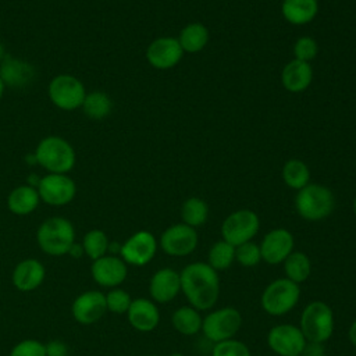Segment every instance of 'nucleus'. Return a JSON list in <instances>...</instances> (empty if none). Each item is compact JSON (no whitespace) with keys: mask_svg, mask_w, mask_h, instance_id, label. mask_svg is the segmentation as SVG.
<instances>
[{"mask_svg":"<svg viewBox=\"0 0 356 356\" xmlns=\"http://www.w3.org/2000/svg\"><path fill=\"white\" fill-rule=\"evenodd\" d=\"M107 312L106 295L100 291H86L78 295L71 306L74 318L83 325H89L100 320Z\"/></svg>","mask_w":356,"mask_h":356,"instance_id":"dca6fc26","label":"nucleus"},{"mask_svg":"<svg viewBox=\"0 0 356 356\" xmlns=\"http://www.w3.org/2000/svg\"><path fill=\"white\" fill-rule=\"evenodd\" d=\"M181 291L179 274L172 268H161L153 274L149 284V292L153 300L167 303Z\"/></svg>","mask_w":356,"mask_h":356,"instance_id":"6ab92c4d","label":"nucleus"},{"mask_svg":"<svg viewBox=\"0 0 356 356\" xmlns=\"http://www.w3.org/2000/svg\"><path fill=\"white\" fill-rule=\"evenodd\" d=\"M177 39L184 53H197L209 42V29L202 22H191L181 29Z\"/></svg>","mask_w":356,"mask_h":356,"instance_id":"393cba45","label":"nucleus"},{"mask_svg":"<svg viewBox=\"0 0 356 356\" xmlns=\"http://www.w3.org/2000/svg\"><path fill=\"white\" fill-rule=\"evenodd\" d=\"M181 291L196 310L211 309L220 295L217 271L207 263L195 261L179 273Z\"/></svg>","mask_w":356,"mask_h":356,"instance_id":"f257e3e1","label":"nucleus"},{"mask_svg":"<svg viewBox=\"0 0 356 356\" xmlns=\"http://www.w3.org/2000/svg\"><path fill=\"white\" fill-rule=\"evenodd\" d=\"M317 53H318L317 42L310 36H300L293 44L295 60L309 63L317 56Z\"/></svg>","mask_w":356,"mask_h":356,"instance_id":"c9c22d12","label":"nucleus"},{"mask_svg":"<svg viewBox=\"0 0 356 356\" xmlns=\"http://www.w3.org/2000/svg\"><path fill=\"white\" fill-rule=\"evenodd\" d=\"M259 227V216L249 209H242L231 213L222 221L221 235L225 242L236 248L245 242H249L257 234Z\"/></svg>","mask_w":356,"mask_h":356,"instance_id":"6e6552de","label":"nucleus"},{"mask_svg":"<svg viewBox=\"0 0 356 356\" xmlns=\"http://www.w3.org/2000/svg\"><path fill=\"white\" fill-rule=\"evenodd\" d=\"M235 260L243 267H253L261 260L260 246L252 241L235 248Z\"/></svg>","mask_w":356,"mask_h":356,"instance_id":"473e14b6","label":"nucleus"},{"mask_svg":"<svg viewBox=\"0 0 356 356\" xmlns=\"http://www.w3.org/2000/svg\"><path fill=\"white\" fill-rule=\"evenodd\" d=\"M67 254H70L71 257H75V259L82 257V256L85 254L82 243H76V242H74V243H72V246L70 248V250H68V253H67Z\"/></svg>","mask_w":356,"mask_h":356,"instance_id":"58836bf2","label":"nucleus"},{"mask_svg":"<svg viewBox=\"0 0 356 356\" xmlns=\"http://www.w3.org/2000/svg\"><path fill=\"white\" fill-rule=\"evenodd\" d=\"M313 79V70L310 63L291 60L281 72L282 86L292 93H299L306 90Z\"/></svg>","mask_w":356,"mask_h":356,"instance_id":"4be33fe9","label":"nucleus"},{"mask_svg":"<svg viewBox=\"0 0 356 356\" xmlns=\"http://www.w3.org/2000/svg\"><path fill=\"white\" fill-rule=\"evenodd\" d=\"M127 316L129 324L135 330L142 332L154 330L160 321V313L157 306L146 298L134 299L127 312Z\"/></svg>","mask_w":356,"mask_h":356,"instance_id":"aec40b11","label":"nucleus"},{"mask_svg":"<svg viewBox=\"0 0 356 356\" xmlns=\"http://www.w3.org/2000/svg\"><path fill=\"white\" fill-rule=\"evenodd\" d=\"M92 277L96 284L107 288H115L127 278V263L115 254H104L93 260L90 267Z\"/></svg>","mask_w":356,"mask_h":356,"instance_id":"2eb2a0df","label":"nucleus"},{"mask_svg":"<svg viewBox=\"0 0 356 356\" xmlns=\"http://www.w3.org/2000/svg\"><path fill=\"white\" fill-rule=\"evenodd\" d=\"M157 242L152 232L138 231L121 245V259L132 266H145L156 254Z\"/></svg>","mask_w":356,"mask_h":356,"instance_id":"ddd939ff","label":"nucleus"},{"mask_svg":"<svg viewBox=\"0 0 356 356\" xmlns=\"http://www.w3.org/2000/svg\"><path fill=\"white\" fill-rule=\"evenodd\" d=\"M353 213H355V217H356V197L353 200Z\"/></svg>","mask_w":356,"mask_h":356,"instance_id":"37998d69","label":"nucleus"},{"mask_svg":"<svg viewBox=\"0 0 356 356\" xmlns=\"http://www.w3.org/2000/svg\"><path fill=\"white\" fill-rule=\"evenodd\" d=\"M282 263L288 280L300 284L309 278L312 266L309 257L303 252H292Z\"/></svg>","mask_w":356,"mask_h":356,"instance_id":"c85d7f7f","label":"nucleus"},{"mask_svg":"<svg viewBox=\"0 0 356 356\" xmlns=\"http://www.w3.org/2000/svg\"><path fill=\"white\" fill-rule=\"evenodd\" d=\"M6 57V49H4V44L0 42V61Z\"/></svg>","mask_w":356,"mask_h":356,"instance_id":"a19ab883","label":"nucleus"},{"mask_svg":"<svg viewBox=\"0 0 356 356\" xmlns=\"http://www.w3.org/2000/svg\"><path fill=\"white\" fill-rule=\"evenodd\" d=\"M44 275V267L39 260L25 259L19 261L14 268L13 284L21 292H31L43 282Z\"/></svg>","mask_w":356,"mask_h":356,"instance_id":"412c9836","label":"nucleus"},{"mask_svg":"<svg viewBox=\"0 0 356 356\" xmlns=\"http://www.w3.org/2000/svg\"><path fill=\"white\" fill-rule=\"evenodd\" d=\"M40 200L49 206L61 207L74 200L76 184L67 174H46L36 186Z\"/></svg>","mask_w":356,"mask_h":356,"instance_id":"9d476101","label":"nucleus"},{"mask_svg":"<svg viewBox=\"0 0 356 356\" xmlns=\"http://www.w3.org/2000/svg\"><path fill=\"white\" fill-rule=\"evenodd\" d=\"M68 348L60 339H53L46 343V356H67Z\"/></svg>","mask_w":356,"mask_h":356,"instance_id":"4c0bfd02","label":"nucleus"},{"mask_svg":"<svg viewBox=\"0 0 356 356\" xmlns=\"http://www.w3.org/2000/svg\"><path fill=\"white\" fill-rule=\"evenodd\" d=\"M81 108L88 118L99 121L108 117L113 110V102L106 92L93 90L86 93Z\"/></svg>","mask_w":356,"mask_h":356,"instance_id":"a878e982","label":"nucleus"},{"mask_svg":"<svg viewBox=\"0 0 356 356\" xmlns=\"http://www.w3.org/2000/svg\"><path fill=\"white\" fill-rule=\"evenodd\" d=\"M47 93L50 102L60 110L74 111L82 107L86 96L85 85L81 79L70 74H58L49 82Z\"/></svg>","mask_w":356,"mask_h":356,"instance_id":"0eeeda50","label":"nucleus"},{"mask_svg":"<svg viewBox=\"0 0 356 356\" xmlns=\"http://www.w3.org/2000/svg\"><path fill=\"white\" fill-rule=\"evenodd\" d=\"M235 260V246L222 241L216 242L209 250V266L216 271L227 270Z\"/></svg>","mask_w":356,"mask_h":356,"instance_id":"2f4dec72","label":"nucleus"},{"mask_svg":"<svg viewBox=\"0 0 356 356\" xmlns=\"http://www.w3.org/2000/svg\"><path fill=\"white\" fill-rule=\"evenodd\" d=\"M10 356H46V345L36 339H24L11 349Z\"/></svg>","mask_w":356,"mask_h":356,"instance_id":"e433bc0d","label":"nucleus"},{"mask_svg":"<svg viewBox=\"0 0 356 356\" xmlns=\"http://www.w3.org/2000/svg\"><path fill=\"white\" fill-rule=\"evenodd\" d=\"M348 337H349V341L352 342V345L356 346V320L350 324L349 327V332H348Z\"/></svg>","mask_w":356,"mask_h":356,"instance_id":"ea45409f","label":"nucleus"},{"mask_svg":"<svg viewBox=\"0 0 356 356\" xmlns=\"http://www.w3.org/2000/svg\"><path fill=\"white\" fill-rule=\"evenodd\" d=\"M35 159L36 163L50 174H67L76 163L72 145L57 135L46 136L38 143Z\"/></svg>","mask_w":356,"mask_h":356,"instance_id":"f03ea898","label":"nucleus"},{"mask_svg":"<svg viewBox=\"0 0 356 356\" xmlns=\"http://www.w3.org/2000/svg\"><path fill=\"white\" fill-rule=\"evenodd\" d=\"M0 78L6 86L25 88L35 78V68L28 61L7 56L0 61Z\"/></svg>","mask_w":356,"mask_h":356,"instance_id":"a211bd4d","label":"nucleus"},{"mask_svg":"<svg viewBox=\"0 0 356 356\" xmlns=\"http://www.w3.org/2000/svg\"><path fill=\"white\" fill-rule=\"evenodd\" d=\"M242 325V316L235 307H221L209 313L202 321V331L210 341L231 339Z\"/></svg>","mask_w":356,"mask_h":356,"instance_id":"1a4fd4ad","label":"nucleus"},{"mask_svg":"<svg viewBox=\"0 0 356 356\" xmlns=\"http://www.w3.org/2000/svg\"><path fill=\"white\" fill-rule=\"evenodd\" d=\"M108 238L104 231L102 229H90L83 235L82 246L86 256H89L92 260H96L102 256H104L108 252Z\"/></svg>","mask_w":356,"mask_h":356,"instance_id":"7c9ffc66","label":"nucleus"},{"mask_svg":"<svg viewBox=\"0 0 356 356\" xmlns=\"http://www.w3.org/2000/svg\"><path fill=\"white\" fill-rule=\"evenodd\" d=\"M267 343L280 356H300L306 348V339L300 328L292 324L273 327L268 331Z\"/></svg>","mask_w":356,"mask_h":356,"instance_id":"9b49d317","label":"nucleus"},{"mask_svg":"<svg viewBox=\"0 0 356 356\" xmlns=\"http://www.w3.org/2000/svg\"><path fill=\"white\" fill-rule=\"evenodd\" d=\"M40 196L35 186L19 185L7 196V207L13 214L28 216L39 206Z\"/></svg>","mask_w":356,"mask_h":356,"instance_id":"5701e85b","label":"nucleus"},{"mask_svg":"<svg viewBox=\"0 0 356 356\" xmlns=\"http://www.w3.org/2000/svg\"><path fill=\"white\" fill-rule=\"evenodd\" d=\"M300 331L310 343L325 342L334 331V314L331 307L321 302H310L300 316Z\"/></svg>","mask_w":356,"mask_h":356,"instance_id":"39448f33","label":"nucleus"},{"mask_svg":"<svg viewBox=\"0 0 356 356\" xmlns=\"http://www.w3.org/2000/svg\"><path fill=\"white\" fill-rule=\"evenodd\" d=\"M149 356H157V355H149Z\"/></svg>","mask_w":356,"mask_h":356,"instance_id":"c03bdc74","label":"nucleus"},{"mask_svg":"<svg viewBox=\"0 0 356 356\" xmlns=\"http://www.w3.org/2000/svg\"><path fill=\"white\" fill-rule=\"evenodd\" d=\"M293 235L285 228H275L267 232L261 241V259L268 264L282 263L293 252Z\"/></svg>","mask_w":356,"mask_h":356,"instance_id":"f3484780","label":"nucleus"},{"mask_svg":"<svg viewBox=\"0 0 356 356\" xmlns=\"http://www.w3.org/2000/svg\"><path fill=\"white\" fill-rule=\"evenodd\" d=\"M4 88H6V85H4L3 79L0 78V100H1V97H3V93H4Z\"/></svg>","mask_w":356,"mask_h":356,"instance_id":"79ce46f5","label":"nucleus"},{"mask_svg":"<svg viewBox=\"0 0 356 356\" xmlns=\"http://www.w3.org/2000/svg\"><path fill=\"white\" fill-rule=\"evenodd\" d=\"M209 216L207 203L200 197H189L181 207V217L184 224L196 228L206 222Z\"/></svg>","mask_w":356,"mask_h":356,"instance_id":"c756f323","label":"nucleus"},{"mask_svg":"<svg viewBox=\"0 0 356 356\" xmlns=\"http://www.w3.org/2000/svg\"><path fill=\"white\" fill-rule=\"evenodd\" d=\"M211 356H252L249 348L236 339H225L216 342L211 350Z\"/></svg>","mask_w":356,"mask_h":356,"instance_id":"f704fd0d","label":"nucleus"},{"mask_svg":"<svg viewBox=\"0 0 356 356\" xmlns=\"http://www.w3.org/2000/svg\"><path fill=\"white\" fill-rule=\"evenodd\" d=\"M161 249L170 256L191 254L197 246V232L195 228L181 222L168 227L160 238Z\"/></svg>","mask_w":356,"mask_h":356,"instance_id":"f8f14e48","label":"nucleus"},{"mask_svg":"<svg viewBox=\"0 0 356 356\" xmlns=\"http://www.w3.org/2000/svg\"><path fill=\"white\" fill-rule=\"evenodd\" d=\"M282 179L289 188L299 191L310 184L309 167L299 159H291L282 167Z\"/></svg>","mask_w":356,"mask_h":356,"instance_id":"cd10ccee","label":"nucleus"},{"mask_svg":"<svg viewBox=\"0 0 356 356\" xmlns=\"http://www.w3.org/2000/svg\"><path fill=\"white\" fill-rule=\"evenodd\" d=\"M39 248L50 256L67 254L75 242V229L70 220L54 216L44 220L36 232Z\"/></svg>","mask_w":356,"mask_h":356,"instance_id":"7ed1b4c3","label":"nucleus"},{"mask_svg":"<svg viewBox=\"0 0 356 356\" xmlns=\"http://www.w3.org/2000/svg\"><path fill=\"white\" fill-rule=\"evenodd\" d=\"M184 50L177 38L163 36L154 39L146 49L147 63L157 70L175 67L182 58Z\"/></svg>","mask_w":356,"mask_h":356,"instance_id":"4468645a","label":"nucleus"},{"mask_svg":"<svg viewBox=\"0 0 356 356\" xmlns=\"http://www.w3.org/2000/svg\"><path fill=\"white\" fill-rule=\"evenodd\" d=\"M281 13L285 21L292 25H305L312 22L318 13L317 0H284Z\"/></svg>","mask_w":356,"mask_h":356,"instance_id":"b1692460","label":"nucleus"},{"mask_svg":"<svg viewBox=\"0 0 356 356\" xmlns=\"http://www.w3.org/2000/svg\"><path fill=\"white\" fill-rule=\"evenodd\" d=\"M299 296V284L288 278H278L266 286L260 302L264 312L270 316H284L296 306Z\"/></svg>","mask_w":356,"mask_h":356,"instance_id":"423d86ee","label":"nucleus"},{"mask_svg":"<svg viewBox=\"0 0 356 356\" xmlns=\"http://www.w3.org/2000/svg\"><path fill=\"white\" fill-rule=\"evenodd\" d=\"M202 321L199 312L192 306L178 307L171 317L174 328L184 335H193L202 330Z\"/></svg>","mask_w":356,"mask_h":356,"instance_id":"bb28decb","label":"nucleus"},{"mask_svg":"<svg viewBox=\"0 0 356 356\" xmlns=\"http://www.w3.org/2000/svg\"><path fill=\"white\" fill-rule=\"evenodd\" d=\"M335 207V197L324 185L307 184L298 191L295 209L298 214L307 221H320L328 217Z\"/></svg>","mask_w":356,"mask_h":356,"instance_id":"20e7f679","label":"nucleus"},{"mask_svg":"<svg viewBox=\"0 0 356 356\" xmlns=\"http://www.w3.org/2000/svg\"><path fill=\"white\" fill-rule=\"evenodd\" d=\"M131 296L128 292L120 288H114L106 293V305L107 310L115 314H122L127 313L129 306H131Z\"/></svg>","mask_w":356,"mask_h":356,"instance_id":"72a5a7b5","label":"nucleus"}]
</instances>
